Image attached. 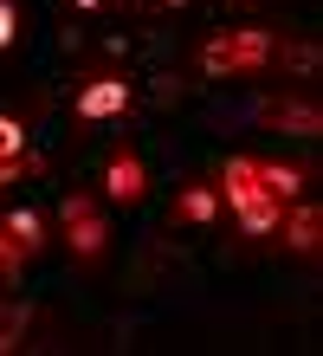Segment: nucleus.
<instances>
[{
	"label": "nucleus",
	"instance_id": "obj_1",
	"mask_svg": "<svg viewBox=\"0 0 323 356\" xmlns=\"http://www.w3.org/2000/svg\"><path fill=\"white\" fill-rule=\"evenodd\" d=\"M226 201H233V214H240L246 234H278V220H285V201L272 195V181H265V169H258L252 156L226 162Z\"/></svg>",
	"mask_w": 323,
	"mask_h": 356
},
{
	"label": "nucleus",
	"instance_id": "obj_2",
	"mask_svg": "<svg viewBox=\"0 0 323 356\" xmlns=\"http://www.w3.org/2000/svg\"><path fill=\"white\" fill-rule=\"evenodd\" d=\"M265 58H272V33H220V39H207V46H201V65L220 72V78L258 72Z\"/></svg>",
	"mask_w": 323,
	"mask_h": 356
},
{
	"label": "nucleus",
	"instance_id": "obj_3",
	"mask_svg": "<svg viewBox=\"0 0 323 356\" xmlns=\"http://www.w3.org/2000/svg\"><path fill=\"white\" fill-rule=\"evenodd\" d=\"M129 111V85H123V78H97V85H84L78 91V117H123Z\"/></svg>",
	"mask_w": 323,
	"mask_h": 356
},
{
	"label": "nucleus",
	"instance_id": "obj_4",
	"mask_svg": "<svg viewBox=\"0 0 323 356\" xmlns=\"http://www.w3.org/2000/svg\"><path fill=\"white\" fill-rule=\"evenodd\" d=\"M65 227H72V253H78V259H97L103 227H97V214H91V201H84V195L65 201Z\"/></svg>",
	"mask_w": 323,
	"mask_h": 356
},
{
	"label": "nucleus",
	"instance_id": "obj_5",
	"mask_svg": "<svg viewBox=\"0 0 323 356\" xmlns=\"http://www.w3.org/2000/svg\"><path fill=\"white\" fill-rule=\"evenodd\" d=\"M103 188H110V201H136V195H142V162L123 149V156L110 162V175H103Z\"/></svg>",
	"mask_w": 323,
	"mask_h": 356
},
{
	"label": "nucleus",
	"instance_id": "obj_6",
	"mask_svg": "<svg viewBox=\"0 0 323 356\" xmlns=\"http://www.w3.org/2000/svg\"><path fill=\"white\" fill-rule=\"evenodd\" d=\"M265 117H272V123H285V130H317V123H323L310 104H272Z\"/></svg>",
	"mask_w": 323,
	"mask_h": 356
},
{
	"label": "nucleus",
	"instance_id": "obj_7",
	"mask_svg": "<svg viewBox=\"0 0 323 356\" xmlns=\"http://www.w3.org/2000/svg\"><path fill=\"white\" fill-rule=\"evenodd\" d=\"M220 214V195H213V188H188L181 195V220H213Z\"/></svg>",
	"mask_w": 323,
	"mask_h": 356
},
{
	"label": "nucleus",
	"instance_id": "obj_8",
	"mask_svg": "<svg viewBox=\"0 0 323 356\" xmlns=\"http://www.w3.org/2000/svg\"><path fill=\"white\" fill-rule=\"evenodd\" d=\"M7 240L19 246V253H33V246H39V214H26V207L7 214Z\"/></svg>",
	"mask_w": 323,
	"mask_h": 356
},
{
	"label": "nucleus",
	"instance_id": "obj_9",
	"mask_svg": "<svg viewBox=\"0 0 323 356\" xmlns=\"http://www.w3.org/2000/svg\"><path fill=\"white\" fill-rule=\"evenodd\" d=\"M278 227L291 234V246H317V227H323V220L310 214V207H297V214H291V220H278Z\"/></svg>",
	"mask_w": 323,
	"mask_h": 356
},
{
	"label": "nucleus",
	"instance_id": "obj_10",
	"mask_svg": "<svg viewBox=\"0 0 323 356\" xmlns=\"http://www.w3.org/2000/svg\"><path fill=\"white\" fill-rule=\"evenodd\" d=\"M258 169H265V181H272V195H278V201H291V195H297V181H304L297 169H285V162H258Z\"/></svg>",
	"mask_w": 323,
	"mask_h": 356
},
{
	"label": "nucleus",
	"instance_id": "obj_11",
	"mask_svg": "<svg viewBox=\"0 0 323 356\" xmlns=\"http://www.w3.org/2000/svg\"><path fill=\"white\" fill-rule=\"evenodd\" d=\"M19 149H26V130H19L13 117H0V162H7V156H19Z\"/></svg>",
	"mask_w": 323,
	"mask_h": 356
},
{
	"label": "nucleus",
	"instance_id": "obj_12",
	"mask_svg": "<svg viewBox=\"0 0 323 356\" xmlns=\"http://www.w3.org/2000/svg\"><path fill=\"white\" fill-rule=\"evenodd\" d=\"M19 259H26V253H19V246H13V240H7V227H0V272H13V266H19Z\"/></svg>",
	"mask_w": 323,
	"mask_h": 356
},
{
	"label": "nucleus",
	"instance_id": "obj_13",
	"mask_svg": "<svg viewBox=\"0 0 323 356\" xmlns=\"http://www.w3.org/2000/svg\"><path fill=\"white\" fill-rule=\"evenodd\" d=\"M13 26H19V19H13V7H7V0H0V46H13Z\"/></svg>",
	"mask_w": 323,
	"mask_h": 356
},
{
	"label": "nucleus",
	"instance_id": "obj_14",
	"mask_svg": "<svg viewBox=\"0 0 323 356\" xmlns=\"http://www.w3.org/2000/svg\"><path fill=\"white\" fill-rule=\"evenodd\" d=\"M72 7H103V0H72Z\"/></svg>",
	"mask_w": 323,
	"mask_h": 356
},
{
	"label": "nucleus",
	"instance_id": "obj_15",
	"mask_svg": "<svg viewBox=\"0 0 323 356\" xmlns=\"http://www.w3.org/2000/svg\"><path fill=\"white\" fill-rule=\"evenodd\" d=\"M168 7H181V0H168Z\"/></svg>",
	"mask_w": 323,
	"mask_h": 356
}]
</instances>
